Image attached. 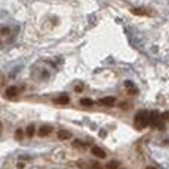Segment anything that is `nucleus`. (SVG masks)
<instances>
[{
    "mask_svg": "<svg viewBox=\"0 0 169 169\" xmlns=\"http://www.w3.org/2000/svg\"><path fill=\"white\" fill-rule=\"evenodd\" d=\"M68 96H67V95H61V96H58L57 99H55V103L57 104H68Z\"/></svg>",
    "mask_w": 169,
    "mask_h": 169,
    "instance_id": "0eeeda50",
    "label": "nucleus"
},
{
    "mask_svg": "<svg viewBox=\"0 0 169 169\" xmlns=\"http://www.w3.org/2000/svg\"><path fill=\"white\" fill-rule=\"evenodd\" d=\"M107 169H119V163H117V162H111V163H108Z\"/></svg>",
    "mask_w": 169,
    "mask_h": 169,
    "instance_id": "f8f14e48",
    "label": "nucleus"
},
{
    "mask_svg": "<svg viewBox=\"0 0 169 169\" xmlns=\"http://www.w3.org/2000/svg\"><path fill=\"white\" fill-rule=\"evenodd\" d=\"M58 138L59 140H70L71 138V133L68 131H59L58 132Z\"/></svg>",
    "mask_w": 169,
    "mask_h": 169,
    "instance_id": "39448f33",
    "label": "nucleus"
},
{
    "mask_svg": "<svg viewBox=\"0 0 169 169\" xmlns=\"http://www.w3.org/2000/svg\"><path fill=\"white\" fill-rule=\"evenodd\" d=\"M34 131H36V128H34V125H28L27 126V137H33L34 135Z\"/></svg>",
    "mask_w": 169,
    "mask_h": 169,
    "instance_id": "1a4fd4ad",
    "label": "nucleus"
},
{
    "mask_svg": "<svg viewBox=\"0 0 169 169\" xmlns=\"http://www.w3.org/2000/svg\"><path fill=\"white\" fill-rule=\"evenodd\" d=\"M80 104H82V105H86V107H91V105L94 104V101H92L91 98H82V99H80Z\"/></svg>",
    "mask_w": 169,
    "mask_h": 169,
    "instance_id": "6e6552de",
    "label": "nucleus"
},
{
    "mask_svg": "<svg viewBox=\"0 0 169 169\" xmlns=\"http://www.w3.org/2000/svg\"><path fill=\"white\" fill-rule=\"evenodd\" d=\"M73 144H74V147H80V148H86V142H82V141H74Z\"/></svg>",
    "mask_w": 169,
    "mask_h": 169,
    "instance_id": "9b49d317",
    "label": "nucleus"
},
{
    "mask_svg": "<svg viewBox=\"0 0 169 169\" xmlns=\"http://www.w3.org/2000/svg\"><path fill=\"white\" fill-rule=\"evenodd\" d=\"M132 13H135V15H147L148 12L145 9H137L135 8V9H132Z\"/></svg>",
    "mask_w": 169,
    "mask_h": 169,
    "instance_id": "9d476101",
    "label": "nucleus"
},
{
    "mask_svg": "<svg viewBox=\"0 0 169 169\" xmlns=\"http://www.w3.org/2000/svg\"><path fill=\"white\" fill-rule=\"evenodd\" d=\"M92 154L96 156V157H99V159H104V157H105V153H104V151L101 150L99 147H94V148H92Z\"/></svg>",
    "mask_w": 169,
    "mask_h": 169,
    "instance_id": "7ed1b4c3",
    "label": "nucleus"
},
{
    "mask_svg": "<svg viewBox=\"0 0 169 169\" xmlns=\"http://www.w3.org/2000/svg\"><path fill=\"white\" fill-rule=\"evenodd\" d=\"M50 132H52V128H50V126H42L37 133L40 135V137H46V135H49Z\"/></svg>",
    "mask_w": 169,
    "mask_h": 169,
    "instance_id": "20e7f679",
    "label": "nucleus"
},
{
    "mask_svg": "<svg viewBox=\"0 0 169 169\" xmlns=\"http://www.w3.org/2000/svg\"><path fill=\"white\" fill-rule=\"evenodd\" d=\"M22 133H24L22 129H18V131L15 132V138H16V140H21V138H22Z\"/></svg>",
    "mask_w": 169,
    "mask_h": 169,
    "instance_id": "ddd939ff",
    "label": "nucleus"
},
{
    "mask_svg": "<svg viewBox=\"0 0 169 169\" xmlns=\"http://www.w3.org/2000/svg\"><path fill=\"white\" fill-rule=\"evenodd\" d=\"M150 123V113L148 111H140L135 116V128L137 129H142Z\"/></svg>",
    "mask_w": 169,
    "mask_h": 169,
    "instance_id": "f257e3e1",
    "label": "nucleus"
},
{
    "mask_svg": "<svg viewBox=\"0 0 169 169\" xmlns=\"http://www.w3.org/2000/svg\"><path fill=\"white\" fill-rule=\"evenodd\" d=\"M16 95H18V88L12 86V88H8V89H6V96H8V98H10V96H16Z\"/></svg>",
    "mask_w": 169,
    "mask_h": 169,
    "instance_id": "423d86ee",
    "label": "nucleus"
},
{
    "mask_svg": "<svg viewBox=\"0 0 169 169\" xmlns=\"http://www.w3.org/2000/svg\"><path fill=\"white\" fill-rule=\"evenodd\" d=\"M147 169H154V168H150V166H148V168H147Z\"/></svg>",
    "mask_w": 169,
    "mask_h": 169,
    "instance_id": "2eb2a0df",
    "label": "nucleus"
},
{
    "mask_svg": "<svg viewBox=\"0 0 169 169\" xmlns=\"http://www.w3.org/2000/svg\"><path fill=\"white\" fill-rule=\"evenodd\" d=\"M99 103L103 104V105H108V107H111V105H114L116 99H114L113 96H105V98H101V99H99Z\"/></svg>",
    "mask_w": 169,
    "mask_h": 169,
    "instance_id": "f03ea898",
    "label": "nucleus"
},
{
    "mask_svg": "<svg viewBox=\"0 0 169 169\" xmlns=\"http://www.w3.org/2000/svg\"><path fill=\"white\" fill-rule=\"evenodd\" d=\"M82 89H83L82 86H76V92H82Z\"/></svg>",
    "mask_w": 169,
    "mask_h": 169,
    "instance_id": "4468645a",
    "label": "nucleus"
}]
</instances>
